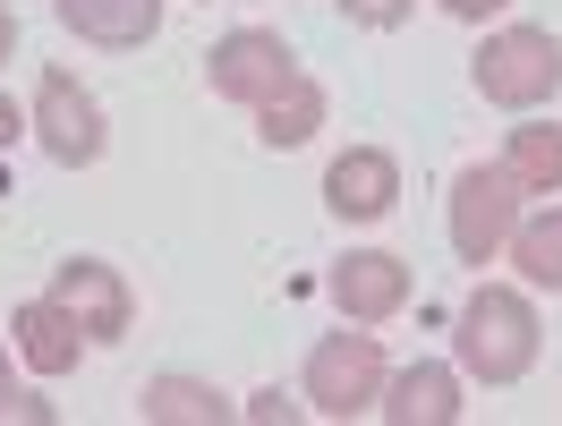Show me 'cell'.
<instances>
[{
    "mask_svg": "<svg viewBox=\"0 0 562 426\" xmlns=\"http://www.w3.org/2000/svg\"><path fill=\"white\" fill-rule=\"evenodd\" d=\"M452 358H460V375H477V384H520L528 367H537V307L503 282L469 290V299H460Z\"/></svg>",
    "mask_w": 562,
    "mask_h": 426,
    "instance_id": "1",
    "label": "cell"
},
{
    "mask_svg": "<svg viewBox=\"0 0 562 426\" xmlns=\"http://www.w3.org/2000/svg\"><path fill=\"white\" fill-rule=\"evenodd\" d=\"M469 77H477V94L503 111H537L562 94V43L546 35V26H503V35L477 43V60H469Z\"/></svg>",
    "mask_w": 562,
    "mask_h": 426,
    "instance_id": "2",
    "label": "cell"
},
{
    "mask_svg": "<svg viewBox=\"0 0 562 426\" xmlns=\"http://www.w3.org/2000/svg\"><path fill=\"white\" fill-rule=\"evenodd\" d=\"M384 401V350L375 333H324L307 350V410L316 418H358Z\"/></svg>",
    "mask_w": 562,
    "mask_h": 426,
    "instance_id": "3",
    "label": "cell"
},
{
    "mask_svg": "<svg viewBox=\"0 0 562 426\" xmlns=\"http://www.w3.org/2000/svg\"><path fill=\"white\" fill-rule=\"evenodd\" d=\"M512 222H520V179L503 162H469L452 179V248L460 265H494L512 248Z\"/></svg>",
    "mask_w": 562,
    "mask_h": 426,
    "instance_id": "4",
    "label": "cell"
},
{
    "mask_svg": "<svg viewBox=\"0 0 562 426\" xmlns=\"http://www.w3.org/2000/svg\"><path fill=\"white\" fill-rule=\"evenodd\" d=\"M35 137H43V154L60 162V171H86V162H103V103L77 86V69H43V86H35Z\"/></svg>",
    "mask_w": 562,
    "mask_h": 426,
    "instance_id": "5",
    "label": "cell"
},
{
    "mask_svg": "<svg viewBox=\"0 0 562 426\" xmlns=\"http://www.w3.org/2000/svg\"><path fill=\"white\" fill-rule=\"evenodd\" d=\"M281 77H299V52H290L281 35H265V26H239V35H222L205 52V86L222 94V103H247V111H256Z\"/></svg>",
    "mask_w": 562,
    "mask_h": 426,
    "instance_id": "6",
    "label": "cell"
},
{
    "mask_svg": "<svg viewBox=\"0 0 562 426\" xmlns=\"http://www.w3.org/2000/svg\"><path fill=\"white\" fill-rule=\"evenodd\" d=\"M52 299L86 324V341H128L137 299H128V282H120V265H103V256H69V265H52Z\"/></svg>",
    "mask_w": 562,
    "mask_h": 426,
    "instance_id": "7",
    "label": "cell"
},
{
    "mask_svg": "<svg viewBox=\"0 0 562 426\" xmlns=\"http://www.w3.org/2000/svg\"><path fill=\"white\" fill-rule=\"evenodd\" d=\"M324 290H333V307H341L350 324H384V316L409 307V265H401L392 248H358V256L333 265V282H324Z\"/></svg>",
    "mask_w": 562,
    "mask_h": 426,
    "instance_id": "8",
    "label": "cell"
},
{
    "mask_svg": "<svg viewBox=\"0 0 562 426\" xmlns=\"http://www.w3.org/2000/svg\"><path fill=\"white\" fill-rule=\"evenodd\" d=\"M324 205L341 213V222H384L401 205V162H392L384 145H350L333 171H324Z\"/></svg>",
    "mask_w": 562,
    "mask_h": 426,
    "instance_id": "9",
    "label": "cell"
},
{
    "mask_svg": "<svg viewBox=\"0 0 562 426\" xmlns=\"http://www.w3.org/2000/svg\"><path fill=\"white\" fill-rule=\"evenodd\" d=\"M392 426H452L460 418V367H435V358H418V367H401V375H384V401H375Z\"/></svg>",
    "mask_w": 562,
    "mask_h": 426,
    "instance_id": "10",
    "label": "cell"
},
{
    "mask_svg": "<svg viewBox=\"0 0 562 426\" xmlns=\"http://www.w3.org/2000/svg\"><path fill=\"white\" fill-rule=\"evenodd\" d=\"M9 333H18V358L35 367V375H69L77 367V350H86V324L43 290V299H26L18 316H9Z\"/></svg>",
    "mask_w": 562,
    "mask_h": 426,
    "instance_id": "11",
    "label": "cell"
},
{
    "mask_svg": "<svg viewBox=\"0 0 562 426\" xmlns=\"http://www.w3.org/2000/svg\"><path fill=\"white\" fill-rule=\"evenodd\" d=\"M60 26L103 52H137L162 35V0H60Z\"/></svg>",
    "mask_w": 562,
    "mask_h": 426,
    "instance_id": "12",
    "label": "cell"
},
{
    "mask_svg": "<svg viewBox=\"0 0 562 426\" xmlns=\"http://www.w3.org/2000/svg\"><path fill=\"white\" fill-rule=\"evenodd\" d=\"M316 128H324V86H316L307 69L281 77L273 94L256 103V137H265V145H307Z\"/></svg>",
    "mask_w": 562,
    "mask_h": 426,
    "instance_id": "13",
    "label": "cell"
},
{
    "mask_svg": "<svg viewBox=\"0 0 562 426\" xmlns=\"http://www.w3.org/2000/svg\"><path fill=\"white\" fill-rule=\"evenodd\" d=\"M137 418L145 426H222L231 401L213 384H196V375H154V384L137 392Z\"/></svg>",
    "mask_w": 562,
    "mask_h": 426,
    "instance_id": "14",
    "label": "cell"
},
{
    "mask_svg": "<svg viewBox=\"0 0 562 426\" xmlns=\"http://www.w3.org/2000/svg\"><path fill=\"white\" fill-rule=\"evenodd\" d=\"M503 171L520 179L528 197H562V128H554V120H528V128H512V145H503Z\"/></svg>",
    "mask_w": 562,
    "mask_h": 426,
    "instance_id": "15",
    "label": "cell"
},
{
    "mask_svg": "<svg viewBox=\"0 0 562 426\" xmlns=\"http://www.w3.org/2000/svg\"><path fill=\"white\" fill-rule=\"evenodd\" d=\"M512 265L528 290H562V205L537 222H512Z\"/></svg>",
    "mask_w": 562,
    "mask_h": 426,
    "instance_id": "16",
    "label": "cell"
},
{
    "mask_svg": "<svg viewBox=\"0 0 562 426\" xmlns=\"http://www.w3.org/2000/svg\"><path fill=\"white\" fill-rule=\"evenodd\" d=\"M341 9H350V26L392 35V26H409V9H418V0H341Z\"/></svg>",
    "mask_w": 562,
    "mask_h": 426,
    "instance_id": "17",
    "label": "cell"
},
{
    "mask_svg": "<svg viewBox=\"0 0 562 426\" xmlns=\"http://www.w3.org/2000/svg\"><path fill=\"white\" fill-rule=\"evenodd\" d=\"M247 418H256V426H290V418H299V401H290L281 384H265L256 401H247Z\"/></svg>",
    "mask_w": 562,
    "mask_h": 426,
    "instance_id": "18",
    "label": "cell"
},
{
    "mask_svg": "<svg viewBox=\"0 0 562 426\" xmlns=\"http://www.w3.org/2000/svg\"><path fill=\"white\" fill-rule=\"evenodd\" d=\"M0 418H52L43 401H26V392L9 384V350H0Z\"/></svg>",
    "mask_w": 562,
    "mask_h": 426,
    "instance_id": "19",
    "label": "cell"
},
{
    "mask_svg": "<svg viewBox=\"0 0 562 426\" xmlns=\"http://www.w3.org/2000/svg\"><path fill=\"white\" fill-rule=\"evenodd\" d=\"M443 9H452V18H469V26H477V18H494L503 0H443Z\"/></svg>",
    "mask_w": 562,
    "mask_h": 426,
    "instance_id": "20",
    "label": "cell"
},
{
    "mask_svg": "<svg viewBox=\"0 0 562 426\" xmlns=\"http://www.w3.org/2000/svg\"><path fill=\"white\" fill-rule=\"evenodd\" d=\"M18 52V18H9V0H0V60Z\"/></svg>",
    "mask_w": 562,
    "mask_h": 426,
    "instance_id": "21",
    "label": "cell"
},
{
    "mask_svg": "<svg viewBox=\"0 0 562 426\" xmlns=\"http://www.w3.org/2000/svg\"><path fill=\"white\" fill-rule=\"evenodd\" d=\"M18 128H26V120H18V103H9V94H0V145L18 137Z\"/></svg>",
    "mask_w": 562,
    "mask_h": 426,
    "instance_id": "22",
    "label": "cell"
}]
</instances>
